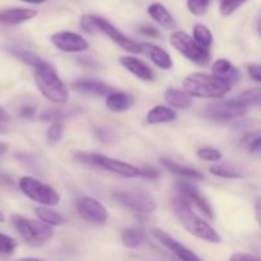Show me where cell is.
<instances>
[{
  "instance_id": "obj_1",
  "label": "cell",
  "mask_w": 261,
  "mask_h": 261,
  "mask_svg": "<svg viewBox=\"0 0 261 261\" xmlns=\"http://www.w3.org/2000/svg\"><path fill=\"white\" fill-rule=\"evenodd\" d=\"M171 205H172L175 216L177 217L181 224L193 236L204 240L206 242H211V244H219L222 241L218 232L211 224L206 223L203 218H200V217L194 213L190 203L181 194L177 193L173 196L172 200H171Z\"/></svg>"
},
{
  "instance_id": "obj_2",
  "label": "cell",
  "mask_w": 261,
  "mask_h": 261,
  "mask_svg": "<svg viewBox=\"0 0 261 261\" xmlns=\"http://www.w3.org/2000/svg\"><path fill=\"white\" fill-rule=\"evenodd\" d=\"M35 83L45 98L54 103L64 105L69 99V89L56 73L55 66L43 60L35 68Z\"/></svg>"
},
{
  "instance_id": "obj_3",
  "label": "cell",
  "mask_w": 261,
  "mask_h": 261,
  "mask_svg": "<svg viewBox=\"0 0 261 261\" xmlns=\"http://www.w3.org/2000/svg\"><path fill=\"white\" fill-rule=\"evenodd\" d=\"M184 91L199 98H222L231 91V86L217 76L204 73H193L184 79Z\"/></svg>"
},
{
  "instance_id": "obj_4",
  "label": "cell",
  "mask_w": 261,
  "mask_h": 261,
  "mask_svg": "<svg viewBox=\"0 0 261 261\" xmlns=\"http://www.w3.org/2000/svg\"><path fill=\"white\" fill-rule=\"evenodd\" d=\"M81 25L86 32L94 33L97 32V31L103 32L105 35L109 36L114 42H116L120 47L124 48L127 53H142L140 43L130 40V38L126 37L121 31L117 30L112 23H110L109 20L105 19V18L98 17V15H83V17L81 18Z\"/></svg>"
},
{
  "instance_id": "obj_5",
  "label": "cell",
  "mask_w": 261,
  "mask_h": 261,
  "mask_svg": "<svg viewBox=\"0 0 261 261\" xmlns=\"http://www.w3.org/2000/svg\"><path fill=\"white\" fill-rule=\"evenodd\" d=\"M12 223L23 241L32 247L43 246L54 237L53 227L41 221H33L15 214L12 216Z\"/></svg>"
},
{
  "instance_id": "obj_6",
  "label": "cell",
  "mask_w": 261,
  "mask_h": 261,
  "mask_svg": "<svg viewBox=\"0 0 261 261\" xmlns=\"http://www.w3.org/2000/svg\"><path fill=\"white\" fill-rule=\"evenodd\" d=\"M75 160H78L82 163H88V165L97 166L99 168L110 171L112 173L122 176L126 178L140 177L142 176V170L130 163L122 162V161L115 160V158L106 157V155L97 154V153H76Z\"/></svg>"
},
{
  "instance_id": "obj_7",
  "label": "cell",
  "mask_w": 261,
  "mask_h": 261,
  "mask_svg": "<svg viewBox=\"0 0 261 261\" xmlns=\"http://www.w3.org/2000/svg\"><path fill=\"white\" fill-rule=\"evenodd\" d=\"M112 198L129 211L139 214H149L157 209V201L148 191L142 189H127L112 194Z\"/></svg>"
},
{
  "instance_id": "obj_8",
  "label": "cell",
  "mask_w": 261,
  "mask_h": 261,
  "mask_svg": "<svg viewBox=\"0 0 261 261\" xmlns=\"http://www.w3.org/2000/svg\"><path fill=\"white\" fill-rule=\"evenodd\" d=\"M170 42L181 55H184L193 63L199 64V65L206 64L211 59V54H209L208 48L199 45L194 40V37L189 36L188 33L181 32V31L173 32L170 37Z\"/></svg>"
},
{
  "instance_id": "obj_9",
  "label": "cell",
  "mask_w": 261,
  "mask_h": 261,
  "mask_svg": "<svg viewBox=\"0 0 261 261\" xmlns=\"http://www.w3.org/2000/svg\"><path fill=\"white\" fill-rule=\"evenodd\" d=\"M19 189L31 200L43 206H55L60 203V196L53 188L30 176L20 178Z\"/></svg>"
},
{
  "instance_id": "obj_10",
  "label": "cell",
  "mask_w": 261,
  "mask_h": 261,
  "mask_svg": "<svg viewBox=\"0 0 261 261\" xmlns=\"http://www.w3.org/2000/svg\"><path fill=\"white\" fill-rule=\"evenodd\" d=\"M249 109L250 107L240 99H226L209 103L204 109L203 114L206 119L213 121H229L244 116Z\"/></svg>"
},
{
  "instance_id": "obj_11",
  "label": "cell",
  "mask_w": 261,
  "mask_h": 261,
  "mask_svg": "<svg viewBox=\"0 0 261 261\" xmlns=\"http://www.w3.org/2000/svg\"><path fill=\"white\" fill-rule=\"evenodd\" d=\"M76 208L79 214L88 222L96 224H105L109 219V212L92 196H83L76 201Z\"/></svg>"
},
{
  "instance_id": "obj_12",
  "label": "cell",
  "mask_w": 261,
  "mask_h": 261,
  "mask_svg": "<svg viewBox=\"0 0 261 261\" xmlns=\"http://www.w3.org/2000/svg\"><path fill=\"white\" fill-rule=\"evenodd\" d=\"M50 40L54 46L63 53H82L89 47L86 38L78 33L68 32V31L54 33Z\"/></svg>"
},
{
  "instance_id": "obj_13",
  "label": "cell",
  "mask_w": 261,
  "mask_h": 261,
  "mask_svg": "<svg viewBox=\"0 0 261 261\" xmlns=\"http://www.w3.org/2000/svg\"><path fill=\"white\" fill-rule=\"evenodd\" d=\"M152 234L160 244H162L166 249L170 250L171 252L176 255L181 261H203L194 251L189 250L188 247L184 246L181 242L171 237L167 232L162 229L154 228L152 229Z\"/></svg>"
},
{
  "instance_id": "obj_14",
  "label": "cell",
  "mask_w": 261,
  "mask_h": 261,
  "mask_svg": "<svg viewBox=\"0 0 261 261\" xmlns=\"http://www.w3.org/2000/svg\"><path fill=\"white\" fill-rule=\"evenodd\" d=\"M177 193L181 194L188 201H191V203L195 204V205L203 212L204 216L208 217L209 219L214 218V212L211 203H209L208 199L201 194V191L199 190L195 185L189 182H178Z\"/></svg>"
},
{
  "instance_id": "obj_15",
  "label": "cell",
  "mask_w": 261,
  "mask_h": 261,
  "mask_svg": "<svg viewBox=\"0 0 261 261\" xmlns=\"http://www.w3.org/2000/svg\"><path fill=\"white\" fill-rule=\"evenodd\" d=\"M212 70H213V75L217 76L221 81L226 82L229 86L237 83L241 78V73H240L239 68L233 65L229 60L227 59H218L213 63L212 66Z\"/></svg>"
},
{
  "instance_id": "obj_16",
  "label": "cell",
  "mask_w": 261,
  "mask_h": 261,
  "mask_svg": "<svg viewBox=\"0 0 261 261\" xmlns=\"http://www.w3.org/2000/svg\"><path fill=\"white\" fill-rule=\"evenodd\" d=\"M120 64H121L127 71H130V73L134 74L137 78H139L140 81L152 82L155 76L154 71H153L144 61H142L138 58L122 56V58H120Z\"/></svg>"
},
{
  "instance_id": "obj_17",
  "label": "cell",
  "mask_w": 261,
  "mask_h": 261,
  "mask_svg": "<svg viewBox=\"0 0 261 261\" xmlns=\"http://www.w3.org/2000/svg\"><path fill=\"white\" fill-rule=\"evenodd\" d=\"M37 15V10L30 8H9L0 12V23L5 25L20 24Z\"/></svg>"
},
{
  "instance_id": "obj_18",
  "label": "cell",
  "mask_w": 261,
  "mask_h": 261,
  "mask_svg": "<svg viewBox=\"0 0 261 261\" xmlns=\"http://www.w3.org/2000/svg\"><path fill=\"white\" fill-rule=\"evenodd\" d=\"M71 88L79 93L88 94V96L109 97L112 93L110 86L101 81H89V79H82V81L74 82Z\"/></svg>"
},
{
  "instance_id": "obj_19",
  "label": "cell",
  "mask_w": 261,
  "mask_h": 261,
  "mask_svg": "<svg viewBox=\"0 0 261 261\" xmlns=\"http://www.w3.org/2000/svg\"><path fill=\"white\" fill-rule=\"evenodd\" d=\"M140 48H142V53H144L155 65L160 69L163 70H170L173 66L172 59L168 55L167 51H165L163 48L158 47V46L152 45V43L148 42H142L140 43Z\"/></svg>"
},
{
  "instance_id": "obj_20",
  "label": "cell",
  "mask_w": 261,
  "mask_h": 261,
  "mask_svg": "<svg viewBox=\"0 0 261 261\" xmlns=\"http://www.w3.org/2000/svg\"><path fill=\"white\" fill-rule=\"evenodd\" d=\"M148 14L154 19L158 24L162 27L167 28V30H172L176 27V20L173 19L172 14L167 10L165 5L160 4V3H153L148 7Z\"/></svg>"
},
{
  "instance_id": "obj_21",
  "label": "cell",
  "mask_w": 261,
  "mask_h": 261,
  "mask_svg": "<svg viewBox=\"0 0 261 261\" xmlns=\"http://www.w3.org/2000/svg\"><path fill=\"white\" fill-rule=\"evenodd\" d=\"M134 103V98L124 92H112L106 98V106L112 112H125Z\"/></svg>"
},
{
  "instance_id": "obj_22",
  "label": "cell",
  "mask_w": 261,
  "mask_h": 261,
  "mask_svg": "<svg viewBox=\"0 0 261 261\" xmlns=\"http://www.w3.org/2000/svg\"><path fill=\"white\" fill-rule=\"evenodd\" d=\"M176 117H177V115L171 107L158 105V106L149 110L147 115V121L152 125L167 124V122L175 121Z\"/></svg>"
},
{
  "instance_id": "obj_23",
  "label": "cell",
  "mask_w": 261,
  "mask_h": 261,
  "mask_svg": "<svg viewBox=\"0 0 261 261\" xmlns=\"http://www.w3.org/2000/svg\"><path fill=\"white\" fill-rule=\"evenodd\" d=\"M165 99L171 107H175V109L180 110L189 109L191 106V103H193V99H191L190 94H188L182 89L177 88L166 89Z\"/></svg>"
},
{
  "instance_id": "obj_24",
  "label": "cell",
  "mask_w": 261,
  "mask_h": 261,
  "mask_svg": "<svg viewBox=\"0 0 261 261\" xmlns=\"http://www.w3.org/2000/svg\"><path fill=\"white\" fill-rule=\"evenodd\" d=\"M161 162H162L163 167H165L166 170L175 173V175L181 176V177L190 178V180H204L203 173L199 172L198 170H194V168L191 167H186V166H181L178 165V163L173 162V161L166 160V158H162Z\"/></svg>"
},
{
  "instance_id": "obj_25",
  "label": "cell",
  "mask_w": 261,
  "mask_h": 261,
  "mask_svg": "<svg viewBox=\"0 0 261 261\" xmlns=\"http://www.w3.org/2000/svg\"><path fill=\"white\" fill-rule=\"evenodd\" d=\"M81 112L79 107H68V109H64V107H59V109H50L45 110L43 112H41L40 119L42 121L46 122H60L63 120L68 119V117L73 116V115Z\"/></svg>"
},
{
  "instance_id": "obj_26",
  "label": "cell",
  "mask_w": 261,
  "mask_h": 261,
  "mask_svg": "<svg viewBox=\"0 0 261 261\" xmlns=\"http://www.w3.org/2000/svg\"><path fill=\"white\" fill-rule=\"evenodd\" d=\"M122 244L127 249H139L145 244V233L143 229L133 227L122 232Z\"/></svg>"
},
{
  "instance_id": "obj_27",
  "label": "cell",
  "mask_w": 261,
  "mask_h": 261,
  "mask_svg": "<svg viewBox=\"0 0 261 261\" xmlns=\"http://www.w3.org/2000/svg\"><path fill=\"white\" fill-rule=\"evenodd\" d=\"M36 216L38 217L41 222L48 224V226H60V224L65 223V218H64L63 214H60L59 212L54 211V209L48 208V206L40 205L35 209Z\"/></svg>"
},
{
  "instance_id": "obj_28",
  "label": "cell",
  "mask_w": 261,
  "mask_h": 261,
  "mask_svg": "<svg viewBox=\"0 0 261 261\" xmlns=\"http://www.w3.org/2000/svg\"><path fill=\"white\" fill-rule=\"evenodd\" d=\"M193 37L196 42L205 48H211L213 45V35L211 30L204 24H195L193 28Z\"/></svg>"
},
{
  "instance_id": "obj_29",
  "label": "cell",
  "mask_w": 261,
  "mask_h": 261,
  "mask_svg": "<svg viewBox=\"0 0 261 261\" xmlns=\"http://www.w3.org/2000/svg\"><path fill=\"white\" fill-rule=\"evenodd\" d=\"M10 54H12L14 58L19 59L20 61L25 63L27 65L32 66L33 69L37 68L41 63H42V59L40 58L38 55H36L35 53L30 50H22V48H10Z\"/></svg>"
},
{
  "instance_id": "obj_30",
  "label": "cell",
  "mask_w": 261,
  "mask_h": 261,
  "mask_svg": "<svg viewBox=\"0 0 261 261\" xmlns=\"http://www.w3.org/2000/svg\"><path fill=\"white\" fill-rule=\"evenodd\" d=\"M212 175L217 176V177H222V178H241L242 172L241 171L236 170V168L231 167L228 165H214L209 168Z\"/></svg>"
},
{
  "instance_id": "obj_31",
  "label": "cell",
  "mask_w": 261,
  "mask_h": 261,
  "mask_svg": "<svg viewBox=\"0 0 261 261\" xmlns=\"http://www.w3.org/2000/svg\"><path fill=\"white\" fill-rule=\"evenodd\" d=\"M246 2L247 0H219V10H221L222 15L228 17V15L233 14Z\"/></svg>"
},
{
  "instance_id": "obj_32",
  "label": "cell",
  "mask_w": 261,
  "mask_h": 261,
  "mask_svg": "<svg viewBox=\"0 0 261 261\" xmlns=\"http://www.w3.org/2000/svg\"><path fill=\"white\" fill-rule=\"evenodd\" d=\"M212 0H188V8L191 14L201 17L206 13Z\"/></svg>"
},
{
  "instance_id": "obj_33",
  "label": "cell",
  "mask_w": 261,
  "mask_h": 261,
  "mask_svg": "<svg viewBox=\"0 0 261 261\" xmlns=\"http://www.w3.org/2000/svg\"><path fill=\"white\" fill-rule=\"evenodd\" d=\"M196 154H198V157L200 160L206 161V162H218V161L222 160L221 150L216 149V148H200V149H198Z\"/></svg>"
},
{
  "instance_id": "obj_34",
  "label": "cell",
  "mask_w": 261,
  "mask_h": 261,
  "mask_svg": "<svg viewBox=\"0 0 261 261\" xmlns=\"http://www.w3.org/2000/svg\"><path fill=\"white\" fill-rule=\"evenodd\" d=\"M64 134V125L61 122H54L50 125V127L46 132V138H47V142L51 144H55V143L60 142L61 138Z\"/></svg>"
},
{
  "instance_id": "obj_35",
  "label": "cell",
  "mask_w": 261,
  "mask_h": 261,
  "mask_svg": "<svg viewBox=\"0 0 261 261\" xmlns=\"http://www.w3.org/2000/svg\"><path fill=\"white\" fill-rule=\"evenodd\" d=\"M18 244L13 237L0 232V254L10 255L15 251Z\"/></svg>"
},
{
  "instance_id": "obj_36",
  "label": "cell",
  "mask_w": 261,
  "mask_h": 261,
  "mask_svg": "<svg viewBox=\"0 0 261 261\" xmlns=\"http://www.w3.org/2000/svg\"><path fill=\"white\" fill-rule=\"evenodd\" d=\"M239 99L249 107L252 106V105H255V106L261 105V89H249V91L240 94Z\"/></svg>"
},
{
  "instance_id": "obj_37",
  "label": "cell",
  "mask_w": 261,
  "mask_h": 261,
  "mask_svg": "<svg viewBox=\"0 0 261 261\" xmlns=\"http://www.w3.org/2000/svg\"><path fill=\"white\" fill-rule=\"evenodd\" d=\"M76 61H78V64L81 66L91 69V70H96V69L101 68V64H99L96 59L91 58V56H79V58L76 59Z\"/></svg>"
},
{
  "instance_id": "obj_38",
  "label": "cell",
  "mask_w": 261,
  "mask_h": 261,
  "mask_svg": "<svg viewBox=\"0 0 261 261\" xmlns=\"http://www.w3.org/2000/svg\"><path fill=\"white\" fill-rule=\"evenodd\" d=\"M229 261H261V257L246 254V252H236V254L232 255Z\"/></svg>"
},
{
  "instance_id": "obj_39",
  "label": "cell",
  "mask_w": 261,
  "mask_h": 261,
  "mask_svg": "<svg viewBox=\"0 0 261 261\" xmlns=\"http://www.w3.org/2000/svg\"><path fill=\"white\" fill-rule=\"evenodd\" d=\"M247 71H249L250 76H251L254 81L260 82L261 83V64H249V65H247Z\"/></svg>"
},
{
  "instance_id": "obj_40",
  "label": "cell",
  "mask_w": 261,
  "mask_h": 261,
  "mask_svg": "<svg viewBox=\"0 0 261 261\" xmlns=\"http://www.w3.org/2000/svg\"><path fill=\"white\" fill-rule=\"evenodd\" d=\"M139 33H142V35L147 36V37H152V38H155L160 36V31L157 30L155 27H153V25H142V27L139 28Z\"/></svg>"
},
{
  "instance_id": "obj_41",
  "label": "cell",
  "mask_w": 261,
  "mask_h": 261,
  "mask_svg": "<svg viewBox=\"0 0 261 261\" xmlns=\"http://www.w3.org/2000/svg\"><path fill=\"white\" fill-rule=\"evenodd\" d=\"M36 112V107L35 106H31V105H27V106L22 107L19 111V115L24 119H32L33 115Z\"/></svg>"
},
{
  "instance_id": "obj_42",
  "label": "cell",
  "mask_w": 261,
  "mask_h": 261,
  "mask_svg": "<svg viewBox=\"0 0 261 261\" xmlns=\"http://www.w3.org/2000/svg\"><path fill=\"white\" fill-rule=\"evenodd\" d=\"M158 176H160V172L153 167H145L142 170V177L152 178V180H154V178H157Z\"/></svg>"
},
{
  "instance_id": "obj_43",
  "label": "cell",
  "mask_w": 261,
  "mask_h": 261,
  "mask_svg": "<svg viewBox=\"0 0 261 261\" xmlns=\"http://www.w3.org/2000/svg\"><path fill=\"white\" fill-rule=\"evenodd\" d=\"M249 148H250V152L251 153L259 152V150H261V135L254 138L252 140H250Z\"/></svg>"
},
{
  "instance_id": "obj_44",
  "label": "cell",
  "mask_w": 261,
  "mask_h": 261,
  "mask_svg": "<svg viewBox=\"0 0 261 261\" xmlns=\"http://www.w3.org/2000/svg\"><path fill=\"white\" fill-rule=\"evenodd\" d=\"M97 135H98V138L102 142H111V132H109V130H98Z\"/></svg>"
},
{
  "instance_id": "obj_45",
  "label": "cell",
  "mask_w": 261,
  "mask_h": 261,
  "mask_svg": "<svg viewBox=\"0 0 261 261\" xmlns=\"http://www.w3.org/2000/svg\"><path fill=\"white\" fill-rule=\"evenodd\" d=\"M255 216H256L257 223L261 227V198L256 199V201H255Z\"/></svg>"
},
{
  "instance_id": "obj_46",
  "label": "cell",
  "mask_w": 261,
  "mask_h": 261,
  "mask_svg": "<svg viewBox=\"0 0 261 261\" xmlns=\"http://www.w3.org/2000/svg\"><path fill=\"white\" fill-rule=\"evenodd\" d=\"M9 119H10L9 114H8V112L5 111V110L3 109V107H0V121L7 122V121H9Z\"/></svg>"
},
{
  "instance_id": "obj_47",
  "label": "cell",
  "mask_w": 261,
  "mask_h": 261,
  "mask_svg": "<svg viewBox=\"0 0 261 261\" xmlns=\"http://www.w3.org/2000/svg\"><path fill=\"white\" fill-rule=\"evenodd\" d=\"M20 2L30 3V4H42V3H45L46 0H20Z\"/></svg>"
},
{
  "instance_id": "obj_48",
  "label": "cell",
  "mask_w": 261,
  "mask_h": 261,
  "mask_svg": "<svg viewBox=\"0 0 261 261\" xmlns=\"http://www.w3.org/2000/svg\"><path fill=\"white\" fill-rule=\"evenodd\" d=\"M8 149V145L7 144H3V143H0V155L4 154L5 152H7Z\"/></svg>"
},
{
  "instance_id": "obj_49",
  "label": "cell",
  "mask_w": 261,
  "mask_h": 261,
  "mask_svg": "<svg viewBox=\"0 0 261 261\" xmlns=\"http://www.w3.org/2000/svg\"><path fill=\"white\" fill-rule=\"evenodd\" d=\"M15 261H42V260L35 259V257H20V259H18Z\"/></svg>"
},
{
  "instance_id": "obj_50",
  "label": "cell",
  "mask_w": 261,
  "mask_h": 261,
  "mask_svg": "<svg viewBox=\"0 0 261 261\" xmlns=\"http://www.w3.org/2000/svg\"><path fill=\"white\" fill-rule=\"evenodd\" d=\"M5 130H7V127L4 126V122L0 121V133H4Z\"/></svg>"
},
{
  "instance_id": "obj_51",
  "label": "cell",
  "mask_w": 261,
  "mask_h": 261,
  "mask_svg": "<svg viewBox=\"0 0 261 261\" xmlns=\"http://www.w3.org/2000/svg\"><path fill=\"white\" fill-rule=\"evenodd\" d=\"M257 32H259V35L261 36V18L259 19V22H257Z\"/></svg>"
},
{
  "instance_id": "obj_52",
  "label": "cell",
  "mask_w": 261,
  "mask_h": 261,
  "mask_svg": "<svg viewBox=\"0 0 261 261\" xmlns=\"http://www.w3.org/2000/svg\"><path fill=\"white\" fill-rule=\"evenodd\" d=\"M4 222V216H3V213L0 212V223H3Z\"/></svg>"
}]
</instances>
